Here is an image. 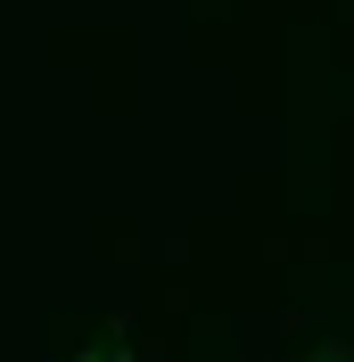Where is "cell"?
Listing matches in <instances>:
<instances>
[{
  "label": "cell",
  "mask_w": 354,
  "mask_h": 362,
  "mask_svg": "<svg viewBox=\"0 0 354 362\" xmlns=\"http://www.w3.org/2000/svg\"><path fill=\"white\" fill-rule=\"evenodd\" d=\"M108 362H132V346H124V338H108Z\"/></svg>",
  "instance_id": "cell-3"
},
{
  "label": "cell",
  "mask_w": 354,
  "mask_h": 362,
  "mask_svg": "<svg viewBox=\"0 0 354 362\" xmlns=\"http://www.w3.org/2000/svg\"><path fill=\"white\" fill-rule=\"evenodd\" d=\"M297 362H354L346 346H313V354H297Z\"/></svg>",
  "instance_id": "cell-1"
},
{
  "label": "cell",
  "mask_w": 354,
  "mask_h": 362,
  "mask_svg": "<svg viewBox=\"0 0 354 362\" xmlns=\"http://www.w3.org/2000/svg\"><path fill=\"white\" fill-rule=\"evenodd\" d=\"M74 362H108V338H99V346H83V354H74Z\"/></svg>",
  "instance_id": "cell-2"
}]
</instances>
